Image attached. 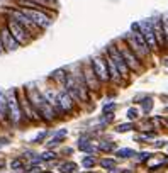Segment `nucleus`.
Wrapping results in <instances>:
<instances>
[{
    "mask_svg": "<svg viewBox=\"0 0 168 173\" xmlns=\"http://www.w3.org/2000/svg\"><path fill=\"white\" fill-rule=\"evenodd\" d=\"M55 158H56V154L51 153V151H48V153H42V154H41V160H55Z\"/></svg>",
    "mask_w": 168,
    "mask_h": 173,
    "instance_id": "nucleus-30",
    "label": "nucleus"
},
{
    "mask_svg": "<svg viewBox=\"0 0 168 173\" xmlns=\"http://www.w3.org/2000/svg\"><path fill=\"white\" fill-rule=\"evenodd\" d=\"M149 24L153 26V31L156 34V39H158V44H160V49L166 48V41H165V32H163V24H161V17H151L148 19Z\"/></svg>",
    "mask_w": 168,
    "mask_h": 173,
    "instance_id": "nucleus-15",
    "label": "nucleus"
},
{
    "mask_svg": "<svg viewBox=\"0 0 168 173\" xmlns=\"http://www.w3.org/2000/svg\"><path fill=\"white\" fill-rule=\"evenodd\" d=\"M114 110H116V104L110 102V104H105V105L102 107V115H109V114H114Z\"/></svg>",
    "mask_w": 168,
    "mask_h": 173,
    "instance_id": "nucleus-23",
    "label": "nucleus"
},
{
    "mask_svg": "<svg viewBox=\"0 0 168 173\" xmlns=\"http://www.w3.org/2000/svg\"><path fill=\"white\" fill-rule=\"evenodd\" d=\"M65 136H66V131H65V129H63L61 132H58V134H56L55 138L51 139V141H49V144H48V146H55V144H60V143H61V139L65 138Z\"/></svg>",
    "mask_w": 168,
    "mask_h": 173,
    "instance_id": "nucleus-21",
    "label": "nucleus"
},
{
    "mask_svg": "<svg viewBox=\"0 0 168 173\" xmlns=\"http://www.w3.org/2000/svg\"><path fill=\"white\" fill-rule=\"evenodd\" d=\"M75 170H77V165L75 163H65L60 166V171L61 173H73Z\"/></svg>",
    "mask_w": 168,
    "mask_h": 173,
    "instance_id": "nucleus-22",
    "label": "nucleus"
},
{
    "mask_svg": "<svg viewBox=\"0 0 168 173\" xmlns=\"http://www.w3.org/2000/svg\"><path fill=\"white\" fill-rule=\"evenodd\" d=\"M105 53L109 55L110 58L114 60V63L117 64V68H119V71H121V75H122V78H127L129 77V66H127V63H126V60L122 58V55L119 53V49H117V46L116 44H110V46H107V49H105Z\"/></svg>",
    "mask_w": 168,
    "mask_h": 173,
    "instance_id": "nucleus-9",
    "label": "nucleus"
},
{
    "mask_svg": "<svg viewBox=\"0 0 168 173\" xmlns=\"http://www.w3.org/2000/svg\"><path fill=\"white\" fill-rule=\"evenodd\" d=\"M95 163H97V161H95V158H92V156H85L83 161H82V165H83L85 168H92Z\"/></svg>",
    "mask_w": 168,
    "mask_h": 173,
    "instance_id": "nucleus-26",
    "label": "nucleus"
},
{
    "mask_svg": "<svg viewBox=\"0 0 168 173\" xmlns=\"http://www.w3.org/2000/svg\"><path fill=\"white\" fill-rule=\"evenodd\" d=\"M92 68H94L97 78L100 80V83H107L110 82V75H109V66H107V58L105 55H95L92 58Z\"/></svg>",
    "mask_w": 168,
    "mask_h": 173,
    "instance_id": "nucleus-6",
    "label": "nucleus"
},
{
    "mask_svg": "<svg viewBox=\"0 0 168 173\" xmlns=\"http://www.w3.org/2000/svg\"><path fill=\"white\" fill-rule=\"evenodd\" d=\"M114 44L117 46V49H119V53L122 55V58L126 60V63H127V66H129V70L131 71H141V60L138 58V55L131 49V46L127 44L126 41H124L122 38L121 39H117Z\"/></svg>",
    "mask_w": 168,
    "mask_h": 173,
    "instance_id": "nucleus-2",
    "label": "nucleus"
},
{
    "mask_svg": "<svg viewBox=\"0 0 168 173\" xmlns=\"http://www.w3.org/2000/svg\"><path fill=\"white\" fill-rule=\"evenodd\" d=\"M133 129H134L133 124H121L116 127V131L117 132H127V131H133Z\"/></svg>",
    "mask_w": 168,
    "mask_h": 173,
    "instance_id": "nucleus-27",
    "label": "nucleus"
},
{
    "mask_svg": "<svg viewBox=\"0 0 168 173\" xmlns=\"http://www.w3.org/2000/svg\"><path fill=\"white\" fill-rule=\"evenodd\" d=\"M166 114H168V107H166Z\"/></svg>",
    "mask_w": 168,
    "mask_h": 173,
    "instance_id": "nucleus-39",
    "label": "nucleus"
},
{
    "mask_svg": "<svg viewBox=\"0 0 168 173\" xmlns=\"http://www.w3.org/2000/svg\"><path fill=\"white\" fill-rule=\"evenodd\" d=\"M19 9L22 10L24 16L29 17L39 29H46L53 24V16H55V14H49V12H46V10H39V9H29V7H19Z\"/></svg>",
    "mask_w": 168,
    "mask_h": 173,
    "instance_id": "nucleus-3",
    "label": "nucleus"
},
{
    "mask_svg": "<svg viewBox=\"0 0 168 173\" xmlns=\"http://www.w3.org/2000/svg\"><path fill=\"white\" fill-rule=\"evenodd\" d=\"M3 166H5V161H3V160H0V170H2Z\"/></svg>",
    "mask_w": 168,
    "mask_h": 173,
    "instance_id": "nucleus-37",
    "label": "nucleus"
},
{
    "mask_svg": "<svg viewBox=\"0 0 168 173\" xmlns=\"http://www.w3.org/2000/svg\"><path fill=\"white\" fill-rule=\"evenodd\" d=\"M82 68V77H83V82L87 85V88L90 92H97L99 86H100V80L97 78L94 68H92V63H80Z\"/></svg>",
    "mask_w": 168,
    "mask_h": 173,
    "instance_id": "nucleus-7",
    "label": "nucleus"
},
{
    "mask_svg": "<svg viewBox=\"0 0 168 173\" xmlns=\"http://www.w3.org/2000/svg\"><path fill=\"white\" fill-rule=\"evenodd\" d=\"M3 144H9V139H0V146H3Z\"/></svg>",
    "mask_w": 168,
    "mask_h": 173,
    "instance_id": "nucleus-35",
    "label": "nucleus"
},
{
    "mask_svg": "<svg viewBox=\"0 0 168 173\" xmlns=\"http://www.w3.org/2000/svg\"><path fill=\"white\" fill-rule=\"evenodd\" d=\"M12 168H14V170H20V168H22V161H20V160H14L12 161Z\"/></svg>",
    "mask_w": 168,
    "mask_h": 173,
    "instance_id": "nucleus-32",
    "label": "nucleus"
},
{
    "mask_svg": "<svg viewBox=\"0 0 168 173\" xmlns=\"http://www.w3.org/2000/svg\"><path fill=\"white\" fill-rule=\"evenodd\" d=\"M139 31H141L146 44L149 46V49H151V51H158V49H160L158 39H156V34H155V31H153V26L149 24L148 19H144V20L139 22Z\"/></svg>",
    "mask_w": 168,
    "mask_h": 173,
    "instance_id": "nucleus-8",
    "label": "nucleus"
},
{
    "mask_svg": "<svg viewBox=\"0 0 168 173\" xmlns=\"http://www.w3.org/2000/svg\"><path fill=\"white\" fill-rule=\"evenodd\" d=\"M20 109H22L24 117L29 119V121H39V119H41V115H39V112L36 110V107L31 104V100L27 99L26 92H24V95L20 97Z\"/></svg>",
    "mask_w": 168,
    "mask_h": 173,
    "instance_id": "nucleus-12",
    "label": "nucleus"
},
{
    "mask_svg": "<svg viewBox=\"0 0 168 173\" xmlns=\"http://www.w3.org/2000/svg\"><path fill=\"white\" fill-rule=\"evenodd\" d=\"M44 138H46V132H41V134H39L38 138L34 139V141H36V143H39V141H41V139H44Z\"/></svg>",
    "mask_w": 168,
    "mask_h": 173,
    "instance_id": "nucleus-33",
    "label": "nucleus"
},
{
    "mask_svg": "<svg viewBox=\"0 0 168 173\" xmlns=\"http://www.w3.org/2000/svg\"><path fill=\"white\" fill-rule=\"evenodd\" d=\"M143 102V109H144V112H149L151 110V105H153V100L151 99H144V100H141Z\"/></svg>",
    "mask_w": 168,
    "mask_h": 173,
    "instance_id": "nucleus-28",
    "label": "nucleus"
},
{
    "mask_svg": "<svg viewBox=\"0 0 168 173\" xmlns=\"http://www.w3.org/2000/svg\"><path fill=\"white\" fill-rule=\"evenodd\" d=\"M0 38H2V44H3V49H5V51H15V49L20 46L7 26L0 27Z\"/></svg>",
    "mask_w": 168,
    "mask_h": 173,
    "instance_id": "nucleus-14",
    "label": "nucleus"
},
{
    "mask_svg": "<svg viewBox=\"0 0 168 173\" xmlns=\"http://www.w3.org/2000/svg\"><path fill=\"white\" fill-rule=\"evenodd\" d=\"M7 107H9V121L12 122L14 126H17L22 121L24 114H22V109H20V99L17 97L15 88L7 92Z\"/></svg>",
    "mask_w": 168,
    "mask_h": 173,
    "instance_id": "nucleus-4",
    "label": "nucleus"
},
{
    "mask_svg": "<svg viewBox=\"0 0 168 173\" xmlns=\"http://www.w3.org/2000/svg\"><path fill=\"white\" fill-rule=\"evenodd\" d=\"M3 51H5V49H3V44H2V38H0V55H2Z\"/></svg>",
    "mask_w": 168,
    "mask_h": 173,
    "instance_id": "nucleus-36",
    "label": "nucleus"
},
{
    "mask_svg": "<svg viewBox=\"0 0 168 173\" xmlns=\"http://www.w3.org/2000/svg\"><path fill=\"white\" fill-rule=\"evenodd\" d=\"M44 2H48V3H53V2H56V0H44Z\"/></svg>",
    "mask_w": 168,
    "mask_h": 173,
    "instance_id": "nucleus-38",
    "label": "nucleus"
},
{
    "mask_svg": "<svg viewBox=\"0 0 168 173\" xmlns=\"http://www.w3.org/2000/svg\"><path fill=\"white\" fill-rule=\"evenodd\" d=\"M116 154L119 158H131V156H134V149H131V148H122V149H119Z\"/></svg>",
    "mask_w": 168,
    "mask_h": 173,
    "instance_id": "nucleus-20",
    "label": "nucleus"
},
{
    "mask_svg": "<svg viewBox=\"0 0 168 173\" xmlns=\"http://www.w3.org/2000/svg\"><path fill=\"white\" fill-rule=\"evenodd\" d=\"M165 144H166V141H156L155 148H161V146H165Z\"/></svg>",
    "mask_w": 168,
    "mask_h": 173,
    "instance_id": "nucleus-34",
    "label": "nucleus"
},
{
    "mask_svg": "<svg viewBox=\"0 0 168 173\" xmlns=\"http://www.w3.org/2000/svg\"><path fill=\"white\" fill-rule=\"evenodd\" d=\"M58 104H60V110H61V114H70V112H73V109H75V100L71 99V95L66 92L65 88L63 90H60L58 92Z\"/></svg>",
    "mask_w": 168,
    "mask_h": 173,
    "instance_id": "nucleus-13",
    "label": "nucleus"
},
{
    "mask_svg": "<svg viewBox=\"0 0 168 173\" xmlns=\"http://www.w3.org/2000/svg\"><path fill=\"white\" fill-rule=\"evenodd\" d=\"M5 26L9 27V31L12 32V36L17 39V42L19 44H27V42H31L33 41V38L34 36L31 34L29 31H27L26 27L22 26V24H19L15 19H12V17H9L7 19V22H5Z\"/></svg>",
    "mask_w": 168,
    "mask_h": 173,
    "instance_id": "nucleus-5",
    "label": "nucleus"
},
{
    "mask_svg": "<svg viewBox=\"0 0 168 173\" xmlns=\"http://www.w3.org/2000/svg\"><path fill=\"white\" fill-rule=\"evenodd\" d=\"M100 166L107 168V170H110V168H116V161H114V160H109V158H102V160H100Z\"/></svg>",
    "mask_w": 168,
    "mask_h": 173,
    "instance_id": "nucleus-24",
    "label": "nucleus"
},
{
    "mask_svg": "<svg viewBox=\"0 0 168 173\" xmlns=\"http://www.w3.org/2000/svg\"><path fill=\"white\" fill-rule=\"evenodd\" d=\"M7 12H9V17L15 19L19 24H22V26L26 27L27 31H29L31 34H33V36H34V34H38V32L41 31V29H39L38 26H36V24H34L33 20L29 19V17H27V16H24V14H22V10H20L19 7H17V9H9Z\"/></svg>",
    "mask_w": 168,
    "mask_h": 173,
    "instance_id": "nucleus-10",
    "label": "nucleus"
},
{
    "mask_svg": "<svg viewBox=\"0 0 168 173\" xmlns=\"http://www.w3.org/2000/svg\"><path fill=\"white\" fill-rule=\"evenodd\" d=\"M149 158H151V154H149V153H139L138 161H146V160H149Z\"/></svg>",
    "mask_w": 168,
    "mask_h": 173,
    "instance_id": "nucleus-31",
    "label": "nucleus"
},
{
    "mask_svg": "<svg viewBox=\"0 0 168 173\" xmlns=\"http://www.w3.org/2000/svg\"><path fill=\"white\" fill-rule=\"evenodd\" d=\"M97 148L100 151H104V153H109V151H114V149H116V143H114V141H100Z\"/></svg>",
    "mask_w": 168,
    "mask_h": 173,
    "instance_id": "nucleus-19",
    "label": "nucleus"
},
{
    "mask_svg": "<svg viewBox=\"0 0 168 173\" xmlns=\"http://www.w3.org/2000/svg\"><path fill=\"white\" fill-rule=\"evenodd\" d=\"M51 78L58 85H65V82H66V78H68V73H66L65 70H56V71H53Z\"/></svg>",
    "mask_w": 168,
    "mask_h": 173,
    "instance_id": "nucleus-17",
    "label": "nucleus"
},
{
    "mask_svg": "<svg viewBox=\"0 0 168 173\" xmlns=\"http://www.w3.org/2000/svg\"><path fill=\"white\" fill-rule=\"evenodd\" d=\"M161 24H163V32H165V41H166V48H168V16L161 17Z\"/></svg>",
    "mask_w": 168,
    "mask_h": 173,
    "instance_id": "nucleus-25",
    "label": "nucleus"
},
{
    "mask_svg": "<svg viewBox=\"0 0 168 173\" xmlns=\"http://www.w3.org/2000/svg\"><path fill=\"white\" fill-rule=\"evenodd\" d=\"M9 121V107H7V93L0 92V122Z\"/></svg>",
    "mask_w": 168,
    "mask_h": 173,
    "instance_id": "nucleus-16",
    "label": "nucleus"
},
{
    "mask_svg": "<svg viewBox=\"0 0 168 173\" xmlns=\"http://www.w3.org/2000/svg\"><path fill=\"white\" fill-rule=\"evenodd\" d=\"M78 148H80L82 151H85V153H90V154L99 149V148L92 146V143L88 141V139H80V141H78Z\"/></svg>",
    "mask_w": 168,
    "mask_h": 173,
    "instance_id": "nucleus-18",
    "label": "nucleus"
},
{
    "mask_svg": "<svg viewBox=\"0 0 168 173\" xmlns=\"http://www.w3.org/2000/svg\"><path fill=\"white\" fill-rule=\"evenodd\" d=\"M44 173H49V171H44Z\"/></svg>",
    "mask_w": 168,
    "mask_h": 173,
    "instance_id": "nucleus-40",
    "label": "nucleus"
},
{
    "mask_svg": "<svg viewBox=\"0 0 168 173\" xmlns=\"http://www.w3.org/2000/svg\"><path fill=\"white\" fill-rule=\"evenodd\" d=\"M122 39L127 42V44L131 46V49L138 55L139 60H148L149 56H151V49L148 48V46H143V44H139L138 41L134 39V36L131 34V32H127L126 36H122Z\"/></svg>",
    "mask_w": 168,
    "mask_h": 173,
    "instance_id": "nucleus-11",
    "label": "nucleus"
},
{
    "mask_svg": "<svg viewBox=\"0 0 168 173\" xmlns=\"http://www.w3.org/2000/svg\"><path fill=\"white\" fill-rule=\"evenodd\" d=\"M126 117L133 121V119H136V117H138V110H136L134 107H131V109H127V112H126Z\"/></svg>",
    "mask_w": 168,
    "mask_h": 173,
    "instance_id": "nucleus-29",
    "label": "nucleus"
},
{
    "mask_svg": "<svg viewBox=\"0 0 168 173\" xmlns=\"http://www.w3.org/2000/svg\"><path fill=\"white\" fill-rule=\"evenodd\" d=\"M24 92H26L27 99L31 100V104L36 107V110L39 112L41 119L51 122V121H55V119L58 117V112L55 110V107H53L48 100H46V97L42 95V93L39 92L34 85H27L26 88H24Z\"/></svg>",
    "mask_w": 168,
    "mask_h": 173,
    "instance_id": "nucleus-1",
    "label": "nucleus"
}]
</instances>
